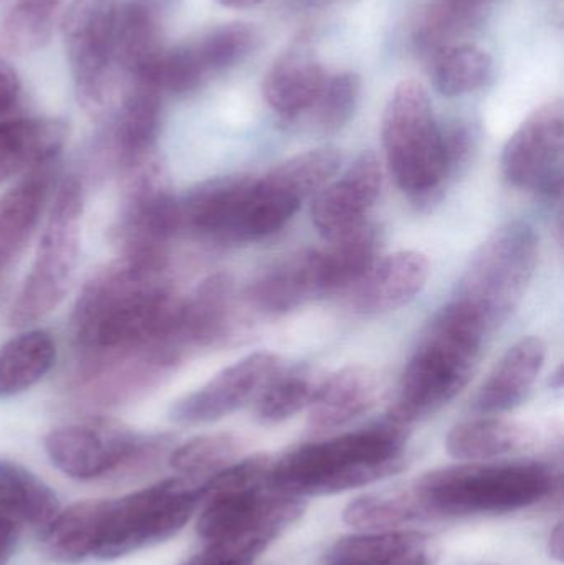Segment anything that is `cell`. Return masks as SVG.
Here are the masks:
<instances>
[{
    "label": "cell",
    "instance_id": "6da1fadb",
    "mask_svg": "<svg viewBox=\"0 0 564 565\" xmlns=\"http://www.w3.org/2000/svg\"><path fill=\"white\" fill-rule=\"evenodd\" d=\"M168 268L118 260L83 286L72 312L73 377L109 369L161 367L175 372L191 354L182 306Z\"/></svg>",
    "mask_w": 564,
    "mask_h": 565
},
{
    "label": "cell",
    "instance_id": "7a4b0ae2",
    "mask_svg": "<svg viewBox=\"0 0 564 565\" xmlns=\"http://www.w3.org/2000/svg\"><path fill=\"white\" fill-rule=\"evenodd\" d=\"M409 428L391 417L360 430L301 445L274 460L272 490L291 497H328L401 473Z\"/></svg>",
    "mask_w": 564,
    "mask_h": 565
},
{
    "label": "cell",
    "instance_id": "3957f363",
    "mask_svg": "<svg viewBox=\"0 0 564 565\" xmlns=\"http://www.w3.org/2000/svg\"><path fill=\"white\" fill-rule=\"evenodd\" d=\"M487 335L490 332L450 299L421 334L387 417L411 427L443 411L472 381Z\"/></svg>",
    "mask_w": 564,
    "mask_h": 565
},
{
    "label": "cell",
    "instance_id": "277c9868",
    "mask_svg": "<svg viewBox=\"0 0 564 565\" xmlns=\"http://www.w3.org/2000/svg\"><path fill=\"white\" fill-rule=\"evenodd\" d=\"M409 484L427 521L525 510L553 493L556 473L542 461H480L429 471Z\"/></svg>",
    "mask_w": 564,
    "mask_h": 565
},
{
    "label": "cell",
    "instance_id": "5b68a950",
    "mask_svg": "<svg viewBox=\"0 0 564 565\" xmlns=\"http://www.w3.org/2000/svg\"><path fill=\"white\" fill-rule=\"evenodd\" d=\"M381 136L387 171L397 188L417 211H433L443 202L449 182L444 172L440 125L423 83H397L384 109Z\"/></svg>",
    "mask_w": 564,
    "mask_h": 565
},
{
    "label": "cell",
    "instance_id": "8992f818",
    "mask_svg": "<svg viewBox=\"0 0 564 565\" xmlns=\"http://www.w3.org/2000/svg\"><path fill=\"white\" fill-rule=\"evenodd\" d=\"M539 257V234L529 222L500 225L470 258L453 301L492 334L522 305Z\"/></svg>",
    "mask_w": 564,
    "mask_h": 565
},
{
    "label": "cell",
    "instance_id": "52a82bcc",
    "mask_svg": "<svg viewBox=\"0 0 564 565\" xmlns=\"http://www.w3.org/2000/svg\"><path fill=\"white\" fill-rule=\"evenodd\" d=\"M83 207L82 182L75 175L63 179L46 215L35 260L10 308L13 328L40 321L68 295L82 252Z\"/></svg>",
    "mask_w": 564,
    "mask_h": 565
},
{
    "label": "cell",
    "instance_id": "ba28073f",
    "mask_svg": "<svg viewBox=\"0 0 564 565\" xmlns=\"http://www.w3.org/2000/svg\"><path fill=\"white\" fill-rule=\"evenodd\" d=\"M56 470L76 481L131 478L151 470L171 454L168 435H142L108 418L66 425L50 431L43 441Z\"/></svg>",
    "mask_w": 564,
    "mask_h": 565
},
{
    "label": "cell",
    "instance_id": "9c48e42d",
    "mask_svg": "<svg viewBox=\"0 0 564 565\" xmlns=\"http://www.w3.org/2000/svg\"><path fill=\"white\" fill-rule=\"evenodd\" d=\"M204 500V480L175 477L111 500L96 559L116 561L178 536Z\"/></svg>",
    "mask_w": 564,
    "mask_h": 565
},
{
    "label": "cell",
    "instance_id": "30bf717a",
    "mask_svg": "<svg viewBox=\"0 0 564 565\" xmlns=\"http://www.w3.org/2000/svg\"><path fill=\"white\" fill-rule=\"evenodd\" d=\"M126 188L115 224L119 258L139 267L168 268L169 244L178 237V195L158 159L125 172Z\"/></svg>",
    "mask_w": 564,
    "mask_h": 565
},
{
    "label": "cell",
    "instance_id": "8fae6325",
    "mask_svg": "<svg viewBox=\"0 0 564 565\" xmlns=\"http://www.w3.org/2000/svg\"><path fill=\"white\" fill-rule=\"evenodd\" d=\"M341 152L331 146L310 149L285 159L262 178H255L248 194L237 244L260 241L280 232L334 178L341 168Z\"/></svg>",
    "mask_w": 564,
    "mask_h": 565
},
{
    "label": "cell",
    "instance_id": "7c38bea8",
    "mask_svg": "<svg viewBox=\"0 0 564 565\" xmlns=\"http://www.w3.org/2000/svg\"><path fill=\"white\" fill-rule=\"evenodd\" d=\"M116 15L118 0H73L60 22L76 99L89 113L106 108L118 73Z\"/></svg>",
    "mask_w": 564,
    "mask_h": 565
},
{
    "label": "cell",
    "instance_id": "4fadbf2b",
    "mask_svg": "<svg viewBox=\"0 0 564 565\" xmlns=\"http://www.w3.org/2000/svg\"><path fill=\"white\" fill-rule=\"evenodd\" d=\"M201 508L195 530L204 543L255 537L272 544L304 516L307 503L272 490L270 484L204 487Z\"/></svg>",
    "mask_w": 564,
    "mask_h": 565
},
{
    "label": "cell",
    "instance_id": "5bb4252c",
    "mask_svg": "<svg viewBox=\"0 0 564 565\" xmlns=\"http://www.w3.org/2000/svg\"><path fill=\"white\" fill-rule=\"evenodd\" d=\"M260 43L257 26L247 22L222 23L199 39L164 50L158 65L159 88L164 95L185 96L211 79L241 65Z\"/></svg>",
    "mask_w": 564,
    "mask_h": 565
},
{
    "label": "cell",
    "instance_id": "9a60e30c",
    "mask_svg": "<svg viewBox=\"0 0 564 565\" xmlns=\"http://www.w3.org/2000/svg\"><path fill=\"white\" fill-rule=\"evenodd\" d=\"M564 108L562 99L530 113L510 136L502 171L513 188L560 198L563 191Z\"/></svg>",
    "mask_w": 564,
    "mask_h": 565
},
{
    "label": "cell",
    "instance_id": "2e32d148",
    "mask_svg": "<svg viewBox=\"0 0 564 565\" xmlns=\"http://www.w3.org/2000/svg\"><path fill=\"white\" fill-rule=\"evenodd\" d=\"M281 367L280 355L258 351L222 369L211 381L175 401L169 418L179 425L212 424L247 407Z\"/></svg>",
    "mask_w": 564,
    "mask_h": 565
},
{
    "label": "cell",
    "instance_id": "e0dca14e",
    "mask_svg": "<svg viewBox=\"0 0 564 565\" xmlns=\"http://www.w3.org/2000/svg\"><path fill=\"white\" fill-rule=\"evenodd\" d=\"M244 289L228 274H215L184 296L182 332L191 351L221 349L235 344L247 331Z\"/></svg>",
    "mask_w": 564,
    "mask_h": 565
},
{
    "label": "cell",
    "instance_id": "ac0fdd59",
    "mask_svg": "<svg viewBox=\"0 0 564 565\" xmlns=\"http://www.w3.org/2000/svg\"><path fill=\"white\" fill-rule=\"evenodd\" d=\"M383 166L373 151H364L334 181L313 195L310 215L323 238H333L368 221L383 191Z\"/></svg>",
    "mask_w": 564,
    "mask_h": 565
},
{
    "label": "cell",
    "instance_id": "d6986e66",
    "mask_svg": "<svg viewBox=\"0 0 564 565\" xmlns=\"http://www.w3.org/2000/svg\"><path fill=\"white\" fill-rule=\"evenodd\" d=\"M255 175L212 178L178 198L179 235L219 244H237L238 225Z\"/></svg>",
    "mask_w": 564,
    "mask_h": 565
},
{
    "label": "cell",
    "instance_id": "ffe728a7",
    "mask_svg": "<svg viewBox=\"0 0 564 565\" xmlns=\"http://www.w3.org/2000/svg\"><path fill=\"white\" fill-rule=\"evenodd\" d=\"M162 98L164 93L152 79H129L105 136V151L123 174L155 158Z\"/></svg>",
    "mask_w": 564,
    "mask_h": 565
},
{
    "label": "cell",
    "instance_id": "44dd1931",
    "mask_svg": "<svg viewBox=\"0 0 564 565\" xmlns=\"http://www.w3.org/2000/svg\"><path fill=\"white\" fill-rule=\"evenodd\" d=\"M430 277L429 258L416 250H401L380 258L353 288L348 306L361 316H380L413 302Z\"/></svg>",
    "mask_w": 564,
    "mask_h": 565
},
{
    "label": "cell",
    "instance_id": "7402d4cb",
    "mask_svg": "<svg viewBox=\"0 0 564 565\" xmlns=\"http://www.w3.org/2000/svg\"><path fill=\"white\" fill-rule=\"evenodd\" d=\"M252 311L280 316L327 296L321 277L320 252L304 248L265 268L244 289Z\"/></svg>",
    "mask_w": 564,
    "mask_h": 565
},
{
    "label": "cell",
    "instance_id": "603a6c76",
    "mask_svg": "<svg viewBox=\"0 0 564 565\" xmlns=\"http://www.w3.org/2000/svg\"><path fill=\"white\" fill-rule=\"evenodd\" d=\"M328 75L308 36L301 35L272 62L262 83L267 105L284 119L310 113Z\"/></svg>",
    "mask_w": 564,
    "mask_h": 565
},
{
    "label": "cell",
    "instance_id": "cb8c5ba5",
    "mask_svg": "<svg viewBox=\"0 0 564 565\" xmlns=\"http://www.w3.org/2000/svg\"><path fill=\"white\" fill-rule=\"evenodd\" d=\"M383 377L366 364H351L328 374L308 408V427L317 434L338 430L376 407Z\"/></svg>",
    "mask_w": 564,
    "mask_h": 565
},
{
    "label": "cell",
    "instance_id": "d4e9b609",
    "mask_svg": "<svg viewBox=\"0 0 564 565\" xmlns=\"http://www.w3.org/2000/svg\"><path fill=\"white\" fill-rule=\"evenodd\" d=\"M549 348L540 335L517 341L480 385L472 408L480 415H503L515 411L535 387L545 367Z\"/></svg>",
    "mask_w": 564,
    "mask_h": 565
},
{
    "label": "cell",
    "instance_id": "484cf974",
    "mask_svg": "<svg viewBox=\"0 0 564 565\" xmlns=\"http://www.w3.org/2000/svg\"><path fill=\"white\" fill-rule=\"evenodd\" d=\"M162 0H118L116 60L126 79L155 75L164 53Z\"/></svg>",
    "mask_w": 564,
    "mask_h": 565
},
{
    "label": "cell",
    "instance_id": "4316f807",
    "mask_svg": "<svg viewBox=\"0 0 564 565\" xmlns=\"http://www.w3.org/2000/svg\"><path fill=\"white\" fill-rule=\"evenodd\" d=\"M55 161L39 166L0 198V277L25 250L40 222Z\"/></svg>",
    "mask_w": 564,
    "mask_h": 565
},
{
    "label": "cell",
    "instance_id": "83f0119b",
    "mask_svg": "<svg viewBox=\"0 0 564 565\" xmlns=\"http://www.w3.org/2000/svg\"><path fill=\"white\" fill-rule=\"evenodd\" d=\"M111 500H88L60 510L40 530L43 556L60 565H76L96 556Z\"/></svg>",
    "mask_w": 564,
    "mask_h": 565
},
{
    "label": "cell",
    "instance_id": "f1b7e54d",
    "mask_svg": "<svg viewBox=\"0 0 564 565\" xmlns=\"http://www.w3.org/2000/svg\"><path fill=\"white\" fill-rule=\"evenodd\" d=\"M436 541L417 531H374L341 537L327 554L330 565H430Z\"/></svg>",
    "mask_w": 564,
    "mask_h": 565
},
{
    "label": "cell",
    "instance_id": "f546056e",
    "mask_svg": "<svg viewBox=\"0 0 564 565\" xmlns=\"http://www.w3.org/2000/svg\"><path fill=\"white\" fill-rule=\"evenodd\" d=\"M66 139V126L53 118H17L0 125V184L56 161Z\"/></svg>",
    "mask_w": 564,
    "mask_h": 565
},
{
    "label": "cell",
    "instance_id": "4dcf8cb0",
    "mask_svg": "<svg viewBox=\"0 0 564 565\" xmlns=\"http://www.w3.org/2000/svg\"><path fill=\"white\" fill-rule=\"evenodd\" d=\"M535 444V428L500 415L460 422L450 428L446 438L447 454L466 463H480L520 454Z\"/></svg>",
    "mask_w": 564,
    "mask_h": 565
},
{
    "label": "cell",
    "instance_id": "1f68e13d",
    "mask_svg": "<svg viewBox=\"0 0 564 565\" xmlns=\"http://www.w3.org/2000/svg\"><path fill=\"white\" fill-rule=\"evenodd\" d=\"M380 228L370 221L328 238V244L318 248L327 296L353 288L380 260Z\"/></svg>",
    "mask_w": 564,
    "mask_h": 565
},
{
    "label": "cell",
    "instance_id": "d6a6232c",
    "mask_svg": "<svg viewBox=\"0 0 564 565\" xmlns=\"http://www.w3.org/2000/svg\"><path fill=\"white\" fill-rule=\"evenodd\" d=\"M62 510L55 491L29 468L0 460V518L33 530H43Z\"/></svg>",
    "mask_w": 564,
    "mask_h": 565
},
{
    "label": "cell",
    "instance_id": "836d02e7",
    "mask_svg": "<svg viewBox=\"0 0 564 565\" xmlns=\"http://www.w3.org/2000/svg\"><path fill=\"white\" fill-rule=\"evenodd\" d=\"M327 375L323 369L308 362L281 365L255 398V418L260 424L277 425L308 411Z\"/></svg>",
    "mask_w": 564,
    "mask_h": 565
},
{
    "label": "cell",
    "instance_id": "e575fe53",
    "mask_svg": "<svg viewBox=\"0 0 564 565\" xmlns=\"http://www.w3.org/2000/svg\"><path fill=\"white\" fill-rule=\"evenodd\" d=\"M56 358L55 341L43 329H30L0 348V398L13 397L42 381Z\"/></svg>",
    "mask_w": 564,
    "mask_h": 565
},
{
    "label": "cell",
    "instance_id": "d590c367",
    "mask_svg": "<svg viewBox=\"0 0 564 565\" xmlns=\"http://www.w3.org/2000/svg\"><path fill=\"white\" fill-rule=\"evenodd\" d=\"M65 0H17L0 22V53L25 56L45 49L62 22Z\"/></svg>",
    "mask_w": 564,
    "mask_h": 565
},
{
    "label": "cell",
    "instance_id": "8d00e7d4",
    "mask_svg": "<svg viewBox=\"0 0 564 565\" xmlns=\"http://www.w3.org/2000/svg\"><path fill=\"white\" fill-rule=\"evenodd\" d=\"M492 75V56L473 43L443 46L434 60V85L447 98L483 88Z\"/></svg>",
    "mask_w": 564,
    "mask_h": 565
},
{
    "label": "cell",
    "instance_id": "74e56055",
    "mask_svg": "<svg viewBox=\"0 0 564 565\" xmlns=\"http://www.w3.org/2000/svg\"><path fill=\"white\" fill-rule=\"evenodd\" d=\"M245 450V440L237 434L217 431L199 435L184 444L172 448L169 454V467L179 477L192 480H207L212 475L241 460Z\"/></svg>",
    "mask_w": 564,
    "mask_h": 565
},
{
    "label": "cell",
    "instance_id": "f35d334b",
    "mask_svg": "<svg viewBox=\"0 0 564 565\" xmlns=\"http://www.w3.org/2000/svg\"><path fill=\"white\" fill-rule=\"evenodd\" d=\"M343 521L357 530L386 531L423 518L411 484H406L357 498L344 508Z\"/></svg>",
    "mask_w": 564,
    "mask_h": 565
},
{
    "label": "cell",
    "instance_id": "ab89813d",
    "mask_svg": "<svg viewBox=\"0 0 564 565\" xmlns=\"http://www.w3.org/2000/svg\"><path fill=\"white\" fill-rule=\"evenodd\" d=\"M363 82L361 76L353 72H341L328 76L320 98L315 103V122L323 132H338L353 119L360 106Z\"/></svg>",
    "mask_w": 564,
    "mask_h": 565
},
{
    "label": "cell",
    "instance_id": "60d3db41",
    "mask_svg": "<svg viewBox=\"0 0 564 565\" xmlns=\"http://www.w3.org/2000/svg\"><path fill=\"white\" fill-rule=\"evenodd\" d=\"M489 0H434L419 26V42L426 49H439L444 40L469 22Z\"/></svg>",
    "mask_w": 564,
    "mask_h": 565
},
{
    "label": "cell",
    "instance_id": "b9f144b4",
    "mask_svg": "<svg viewBox=\"0 0 564 565\" xmlns=\"http://www.w3.org/2000/svg\"><path fill=\"white\" fill-rule=\"evenodd\" d=\"M270 544L255 537L204 543V550L179 565H252Z\"/></svg>",
    "mask_w": 564,
    "mask_h": 565
},
{
    "label": "cell",
    "instance_id": "7bdbcfd3",
    "mask_svg": "<svg viewBox=\"0 0 564 565\" xmlns=\"http://www.w3.org/2000/svg\"><path fill=\"white\" fill-rule=\"evenodd\" d=\"M440 142H443L444 172L449 185L462 174L472 161L477 149V135L470 125L464 121H453L440 126Z\"/></svg>",
    "mask_w": 564,
    "mask_h": 565
},
{
    "label": "cell",
    "instance_id": "ee69618b",
    "mask_svg": "<svg viewBox=\"0 0 564 565\" xmlns=\"http://www.w3.org/2000/svg\"><path fill=\"white\" fill-rule=\"evenodd\" d=\"M22 102V82L19 73L7 60L0 58V125L17 118Z\"/></svg>",
    "mask_w": 564,
    "mask_h": 565
},
{
    "label": "cell",
    "instance_id": "f6af8a7d",
    "mask_svg": "<svg viewBox=\"0 0 564 565\" xmlns=\"http://www.w3.org/2000/svg\"><path fill=\"white\" fill-rule=\"evenodd\" d=\"M20 527L0 518V565H9L19 543Z\"/></svg>",
    "mask_w": 564,
    "mask_h": 565
},
{
    "label": "cell",
    "instance_id": "bcb514c9",
    "mask_svg": "<svg viewBox=\"0 0 564 565\" xmlns=\"http://www.w3.org/2000/svg\"><path fill=\"white\" fill-rule=\"evenodd\" d=\"M549 550L550 556H552L553 559L558 561V563H562L564 551L563 523L556 524L555 530L552 531V536H550Z\"/></svg>",
    "mask_w": 564,
    "mask_h": 565
},
{
    "label": "cell",
    "instance_id": "7dc6e473",
    "mask_svg": "<svg viewBox=\"0 0 564 565\" xmlns=\"http://www.w3.org/2000/svg\"><path fill=\"white\" fill-rule=\"evenodd\" d=\"M264 2H267V0H219L221 6L232 10L254 9V7L260 6Z\"/></svg>",
    "mask_w": 564,
    "mask_h": 565
},
{
    "label": "cell",
    "instance_id": "c3c4849f",
    "mask_svg": "<svg viewBox=\"0 0 564 565\" xmlns=\"http://www.w3.org/2000/svg\"><path fill=\"white\" fill-rule=\"evenodd\" d=\"M327 565H330V564H327Z\"/></svg>",
    "mask_w": 564,
    "mask_h": 565
}]
</instances>
